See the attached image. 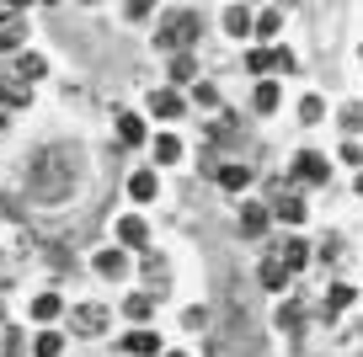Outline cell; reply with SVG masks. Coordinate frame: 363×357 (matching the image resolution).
<instances>
[{"instance_id":"obj_26","label":"cell","mask_w":363,"mask_h":357,"mask_svg":"<svg viewBox=\"0 0 363 357\" xmlns=\"http://www.w3.org/2000/svg\"><path fill=\"white\" fill-rule=\"evenodd\" d=\"M299 118H305V123H320V118H326V101H320V96H305V101H299Z\"/></svg>"},{"instance_id":"obj_23","label":"cell","mask_w":363,"mask_h":357,"mask_svg":"<svg viewBox=\"0 0 363 357\" xmlns=\"http://www.w3.org/2000/svg\"><path fill=\"white\" fill-rule=\"evenodd\" d=\"M272 213H278L284 224H305V203H299V198H278V208H272Z\"/></svg>"},{"instance_id":"obj_13","label":"cell","mask_w":363,"mask_h":357,"mask_svg":"<svg viewBox=\"0 0 363 357\" xmlns=\"http://www.w3.org/2000/svg\"><path fill=\"white\" fill-rule=\"evenodd\" d=\"M118 139L123 144H145V123H139L134 112H118Z\"/></svg>"},{"instance_id":"obj_25","label":"cell","mask_w":363,"mask_h":357,"mask_svg":"<svg viewBox=\"0 0 363 357\" xmlns=\"http://www.w3.org/2000/svg\"><path fill=\"white\" fill-rule=\"evenodd\" d=\"M284 283H289V272H284V267H278V261L267 256V261H262V288H272V293H278V288H284Z\"/></svg>"},{"instance_id":"obj_11","label":"cell","mask_w":363,"mask_h":357,"mask_svg":"<svg viewBox=\"0 0 363 357\" xmlns=\"http://www.w3.org/2000/svg\"><path fill=\"white\" fill-rule=\"evenodd\" d=\"M123 267H128V256H123V251H113V246H107V251H96V272H102V278H123Z\"/></svg>"},{"instance_id":"obj_22","label":"cell","mask_w":363,"mask_h":357,"mask_svg":"<svg viewBox=\"0 0 363 357\" xmlns=\"http://www.w3.org/2000/svg\"><path fill=\"white\" fill-rule=\"evenodd\" d=\"M251 107H257V112H278V86H272V80H262L257 96H251Z\"/></svg>"},{"instance_id":"obj_8","label":"cell","mask_w":363,"mask_h":357,"mask_svg":"<svg viewBox=\"0 0 363 357\" xmlns=\"http://www.w3.org/2000/svg\"><path fill=\"white\" fill-rule=\"evenodd\" d=\"M294 176H299V181H315V187H320V181L331 176V166H326V160H320V155H299Z\"/></svg>"},{"instance_id":"obj_20","label":"cell","mask_w":363,"mask_h":357,"mask_svg":"<svg viewBox=\"0 0 363 357\" xmlns=\"http://www.w3.org/2000/svg\"><path fill=\"white\" fill-rule=\"evenodd\" d=\"M155 160H160V166H177V160H182V139L160 134V139H155Z\"/></svg>"},{"instance_id":"obj_18","label":"cell","mask_w":363,"mask_h":357,"mask_svg":"<svg viewBox=\"0 0 363 357\" xmlns=\"http://www.w3.org/2000/svg\"><path fill=\"white\" fill-rule=\"evenodd\" d=\"M128 352H134V357H155L160 352V341H155V331H134V336H128Z\"/></svg>"},{"instance_id":"obj_30","label":"cell","mask_w":363,"mask_h":357,"mask_svg":"<svg viewBox=\"0 0 363 357\" xmlns=\"http://www.w3.org/2000/svg\"><path fill=\"white\" fill-rule=\"evenodd\" d=\"M272 69H294V54H289V48H272Z\"/></svg>"},{"instance_id":"obj_2","label":"cell","mask_w":363,"mask_h":357,"mask_svg":"<svg viewBox=\"0 0 363 357\" xmlns=\"http://www.w3.org/2000/svg\"><path fill=\"white\" fill-rule=\"evenodd\" d=\"M27 38L22 27V11H11V6H0V54H16V43Z\"/></svg>"},{"instance_id":"obj_17","label":"cell","mask_w":363,"mask_h":357,"mask_svg":"<svg viewBox=\"0 0 363 357\" xmlns=\"http://www.w3.org/2000/svg\"><path fill=\"white\" fill-rule=\"evenodd\" d=\"M251 181V166H219V187L225 192H240Z\"/></svg>"},{"instance_id":"obj_24","label":"cell","mask_w":363,"mask_h":357,"mask_svg":"<svg viewBox=\"0 0 363 357\" xmlns=\"http://www.w3.org/2000/svg\"><path fill=\"white\" fill-rule=\"evenodd\" d=\"M33 352H38V357H59V352H65V331H43Z\"/></svg>"},{"instance_id":"obj_15","label":"cell","mask_w":363,"mask_h":357,"mask_svg":"<svg viewBox=\"0 0 363 357\" xmlns=\"http://www.w3.org/2000/svg\"><path fill=\"white\" fill-rule=\"evenodd\" d=\"M59 310H65V304H59V293H38V299H33V320H59Z\"/></svg>"},{"instance_id":"obj_3","label":"cell","mask_w":363,"mask_h":357,"mask_svg":"<svg viewBox=\"0 0 363 357\" xmlns=\"http://www.w3.org/2000/svg\"><path fill=\"white\" fill-rule=\"evenodd\" d=\"M272 261H278L284 272H299V267H310V246L289 234V240H278V256H272Z\"/></svg>"},{"instance_id":"obj_10","label":"cell","mask_w":363,"mask_h":357,"mask_svg":"<svg viewBox=\"0 0 363 357\" xmlns=\"http://www.w3.org/2000/svg\"><path fill=\"white\" fill-rule=\"evenodd\" d=\"M27 101H33V91H27L22 80H0V112L6 107H27Z\"/></svg>"},{"instance_id":"obj_9","label":"cell","mask_w":363,"mask_h":357,"mask_svg":"<svg viewBox=\"0 0 363 357\" xmlns=\"http://www.w3.org/2000/svg\"><path fill=\"white\" fill-rule=\"evenodd\" d=\"M75 325H80L86 336H102V331H107V310H102V304H86V310L75 314Z\"/></svg>"},{"instance_id":"obj_31","label":"cell","mask_w":363,"mask_h":357,"mask_svg":"<svg viewBox=\"0 0 363 357\" xmlns=\"http://www.w3.org/2000/svg\"><path fill=\"white\" fill-rule=\"evenodd\" d=\"M166 357H187V352H166Z\"/></svg>"},{"instance_id":"obj_6","label":"cell","mask_w":363,"mask_h":357,"mask_svg":"<svg viewBox=\"0 0 363 357\" xmlns=\"http://www.w3.org/2000/svg\"><path fill=\"white\" fill-rule=\"evenodd\" d=\"M150 112H155V118H182L187 101H182L177 91H155V96H150Z\"/></svg>"},{"instance_id":"obj_4","label":"cell","mask_w":363,"mask_h":357,"mask_svg":"<svg viewBox=\"0 0 363 357\" xmlns=\"http://www.w3.org/2000/svg\"><path fill=\"white\" fill-rule=\"evenodd\" d=\"M267 224H272V208H267V203H246V208H240V234H251V240H257V234H267Z\"/></svg>"},{"instance_id":"obj_29","label":"cell","mask_w":363,"mask_h":357,"mask_svg":"<svg viewBox=\"0 0 363 357\" xmlns=\"http://www.w3.org/2000/svg\"><path fill=\"white\" fill-rule=\"evenodd\" d=\"M246 69H251V75H267V69H272V48H257V54L246 59Z\"/></svg>"},{"instance_id":"obj_32","label":"cell","mask_w":363,"mask_h":357,"mask_svg":"<svg viewBox=\"0 0 363 357\" xmlns=\"http://www.w3.org/2000/svg\"><path fill=\"white\" fill-rule=\"evenodd\" d=\"M0 128H6V112H0Z\"/></svg>"},{"instance_id":"obj_5","label":"cell","mask_w":363,"mask_h":357,"mask_svg":"<svg viewBox=\"0 0 363 357\" xmlns=\"http://www.w3.org/2000/svg\"><path fill=\"white\" fill-rule=\"evenodd\" d=\"M118 240H123L128 251H145V246H150V224L128 213V219H118Z\"/></svg>"},{"instance_id":"obj_19","label":"cell","mask_w":363,"mask_h":357,"mask_svg":"<svg viewBox=\"0 0 363 357\" xmlns=\"http://www.w3.org/2000/svg\"><path fill=\"white\" fill-rule=\"evenodd\" d=\"M123 310H128V320H139V325H145L150 314H155V299H150V293H128V304H123Z\"/></svg>"},{"instance_id":"obj_28","label":"cell","mask_w":363,"mask_h":357,"mask_svg":"<svg viewBox=\"0 0 363 357\" xmlns=\"http://www.w3.org/2000/svg\"><path fill=\"white\" fill-rule=\"evenodd\" d=\"M278 325H284L289 336H299V325H305V310H299V304H289V310L278 314Z\"/></svg>"},{"instance_id":"obj_7","label":"cell","mask_w":363,"mask_h":357,"mask_svg":"<svg viewBox=\"0 0 363 357\" xmlns=\"http://www.w3.org/2000/svg\"><path fill=\"white\" fill-rule=\"evenodd\" d=\"M43 75H48L43 54H16V80H22V86H33V80H43Z\"/></svg>"},{"instance_id":"obj_21","label":"cell","mask_w":363,"mask_h":357,"mask_svg":"<svg viewBox=\"0 0 363 357\" xmlns=\"http://www.w3.org/2000/svg\"><path fill=\"white\" fill-rule=\"evenodd\" d=\"M193 75H198V59L193 54H177V59H171V80H177V86H187Z\"/></svg>"},{"instance_id":"obj_1","label":"cell","mask_w":363,"mask_h":357,"mask_svg":"<svg viewBox=\"0 0 363 357\" xmlns=\"http://www.w3.org/2000/svg\"><path fill=\"white\" fill-rule=\"evenodd\" d=\"M193 38H198V11H187V16H171L166 33H160L155 43H160V48H182V43L193 48Z\"/></svg>"},{"instance_id":"obj_12","label":"cell","mask_w":363,"mask_h":357,"mask_svg":"<svg viewBox=\"0 0 363 357\" xmlns=\"http://www.w3.org/2000/svg\"><path fill=\"white\" fill-rule=\"evenodd\" d=\"M128 192H134L139 203H150L160 192V181H155V171H134V176H128Z\"/></svg>"},{"instance_id":"obj_16","label":"cell","mask_w":363,"mask_h":357,"mask_svg":"<svg viewBox=\"0 0 363 357\" xmlns=\"http://www.w3.org/2000/svg\"><path fill=\"white\" fill-rule=\"evenodd\" d=\"M225 33L230 38H246L251 33V11H246V6H230V11H225Z\"/></svg>"},{"instance_id":"obj_33","label":"cell","mask_w":363,"mask_h":357,"mask_svg":"<svg viewBox=\"0 0 363 357\" xmlns=\"http://www.w3.org/2000/svg\"><path fill=\"white\" fill-rule=\"evenodd\" d=\"M0 320H6V310H0Z\"/></svg>"},{"instance_id":"obj_14","label":"cell","mask_w":363,"mask_h":357,"mask_svg":"<svg viewBox=\"0 0 363 357\" xmlns=\"http://www.w3.org/2000/svg\"><path fill=\"white\" fill-rule=\"evenodd\" d=\"M352 299H358V288H347V283H331V293H326V314H342Z\"/></svg>"},{"instance_id":"obj_27","label":"cell","mask_w":363,"mask_h":357,"mask_svg":"<svg viewBox=\"0 0 363 357\" xmlns=\"http://www.w3.org/2000/svg\"><path fill=\"white\" fill-rule=\"evenodd\" d=\"M278 22H284V11H262V16H257V38H267V43H272Z\"/></svg>"}]
</instances>
